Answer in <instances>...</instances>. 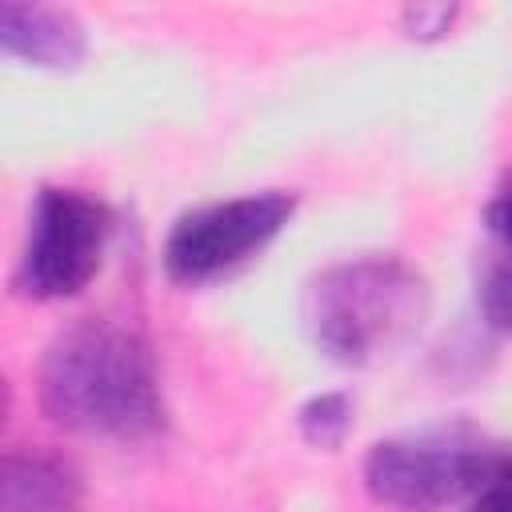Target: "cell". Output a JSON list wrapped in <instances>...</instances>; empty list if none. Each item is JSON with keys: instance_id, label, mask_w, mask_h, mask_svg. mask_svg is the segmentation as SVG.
Wrapping results in <instances>:
<instances>
[{"instance_id": "obj_5", "label": "cell", "mask_w": 512, "mask_h": 512, "mask_svg": "<svg viewBox=\"0 0 512 512\" xmlns=\"http://www.w3.org/2000/svg\"><path fill=\"white\" fill-rule=\"evenodd\" d=\"M296 196L284 188L212 200L184 212L164 240V272L176 284H208L260 256L292 220Z\"/></svg>"}, {"instance_id": "obj_9", "label": "cell", "mask_w": 512, "mask_h": 512, "mask_svg": "<svg viewBox=\"0 0 512 512\" xmlns=\"http://www.w3.org/2000/svg\"><path fill=\"white\" fill-rule=\"evenodd\" d=\"M296 424H300V436H304L312 448L336 452V448L344 444L348 428H352V400H348L344 392H320V396H312V400L300 408Z\"/></svg>"}, {"instance_id": "obj_1", "label": "cell", "mask_w": 512, "mask_h": 512, "mask_svg": "<svg viewBox=\"0 0 512 512\" xmlns=\"http://www.w3.org/2000/svg\"><path fill=\"white\" fill-rule=\"evenodd\" d=\"M40 412L84 436L144 440L164 424L160 372L140 328L84 316L56 332L36 372Z\"/></svg>"}, {"instance_id": "obj_7", "label": "cell", "mask_w": 512, "mask_h": 512, "mask_svg": "<svg viewBox=\"0 0 512 512\" xmlns=\"http://www.w3.org/2000/svg\"><path fill=\"white\" fill-rule=\"evenodd\" d=\"M84 476L48 448H12L0 464V512H80Z\"/></svg>"}, {"instance_id": "obj_10", "label": "cell", "mask_w": 512, "mask_h": 512, "mask_svg": "<svg viewBox=\"0 0 512 512\" xmlns=\"http://www.w3.org/2000/svg\"><path fill=\"white\" fill-rule=\"evenodd\" d=\"M464 512H512V448L500 456L492 476L468 496Z\"/></svg>"}, {"instance_id": "obj_8", "label": "cell", "mask_w": 512, "mask_h": 512, "mask_svg": "<svg viewBox=\"0 0 512 512\" xmlns=\"http://www.w3.org/2000/svg\"><path fill=\"white\" fill-rule=\"evenodd\" d=\"M476 304H480V316L496 332L512 336V244L508 240H492L488 252L480 256Z\"/></svg>"}, {"instance_id": "obj_4", "label": "cell", "mask_w": 512, "mask_h": 512, "mask_svg": "<svg viewBox=\"0 0 512 512\" xmlns=\"http://www.w3.org/2000/svg\"><path fill=\"white\" fill-rule=\"evenodd\" d=\"M112 236V212L80 188H40L24 252L16 264V292L28 300H68L92 284Z\"/></svg>"}, {"instance_id": "obj_3", "label": "cell", "mask_w": 512, "mask_h": 512, "mask_svg": "<svg viewBox=\"0 0 512 512\" xmlns=\"http://www.w3.org/2000/svg\"><path fill=\"white\" fill-rule=\"evenodd\" d=\"M508 448L472 428H424L376 440L364 456V488L396 512H440L468 500Z\"/></svg>"}, {"instance_id": "obj_6", "label": "cell", "mask_w": 512, "mask_h": 512, "mask_svg": "<svg viewBox=\"0 0 512 512\" xmlns=\"http://www.w3.org/2000/svg\"><path fill=\"white\" fill-rule=\"evenodd\" d=\"M0 48L36 68H76L88 52V32L68 8L0 4Z\"/></svg>"}, {"instance_id": "obj_12", "label": "cell", "mask_w": 512, "mask_h": 512, "mask_svg": "<svg viewBox=\"0 0 512 512\" xmlns=\"http://www.w3.org/2000/svg\"><path fill=\"white\" fill-rule=\"evenodd\" d=\"M484 224H488V236H492V240H508V244H512V192H500V196L488 204Z\"/></svg>"}, {"instance_id": "obj_11", "label": "cell", "mask_w": 512, "mask_h": 512, "mask_svg": "<svg viewBox=\"0 0 512 512\" xmlns=\"http://www.w3.org/2000/svg\"><path fill=\"white\" fill-rule=\"evenodd\" d=\"M460 8H448V4H416V8H404V28L412 40H440L452 32Z\"/></svg>"}, {"instance_id": "obj_2", "label": "cell", "mask_w": 512, "mask_h": 512, "mask_svg": "<svg viewBox=\"0 0 512 512\" xmlns=\"http://www.w3.org/2000/svg\"><path fill=\"white\" fill-rule=\"evenodd\" d=\"M428 308V276L392 252L336 260L320 268L304 292L312 344L344 368H368L400 352L420 336Z\"/></svg>"}]
</instances>
